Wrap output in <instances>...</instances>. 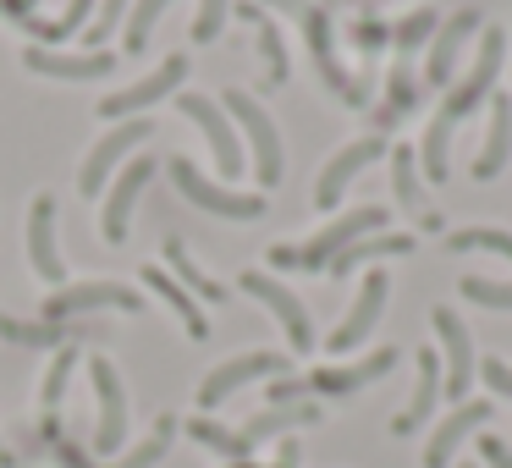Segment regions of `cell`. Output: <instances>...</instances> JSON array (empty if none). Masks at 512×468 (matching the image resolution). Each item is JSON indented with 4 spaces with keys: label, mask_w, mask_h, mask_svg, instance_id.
Masks as SVG:
<instances>
[{
    "label": "cell",
    "mask_w": 512,
    "mask_h": 468,
    "mask_svg": "<svg viewBox=\"0 0 512 468\" xmlns=\"http://www.w3.org/2000/svg\"><path fill=\"white\" fill-rule=\"evenodd\" d=\"M270 6H281V12H292V17H298V23H303V28H309V50H314V61H320L325 83H331V89L342 94L347 105H358V100H364V94H358L353 83L342 78V67H336V61H331V28H325V12H314L309 0H270Z\"/></svg>",
    "instance_id": "20"
},
{
    "label": "cell",
    "mask_w": 512,
    "mask_h": 468,
    "mask_svg": "<svg viewBox=\"0 0 512 468\" xmlns=\"http://www.w3.org/2000/svg\"><path fill=\"white\" fill-rule=\"evenodd\" d=\"M391 369H397V347H375V353L358 358V364H325V369H314L303 386L320 391V397H353V391H364L369 380L391 375Z\"/></svg>",
    "instance_id": "17"
},
{
    "label": "cell",
    "mask_w": 512,
    "mask_h": 468,
    "mask_svg": "<svg viewBox=\"0 0 512 468\" xmlns=\"http://www.w3.org/2000/svg\"><path fill=\"white\" fill-rule=\"evenodd\" d=\"M512 155V94H490V138L474 160V182H496Z\"/></svg>",
    "instance_id": "25"
},
{
    "label": "cell",
    "mask_w": 512,
    "mask_h": 468,
    "mask_svg": "<svg viewBox=\"0 0 512 468\" xmlns=\"http://www.w3.org/2000/svg\"><path fill=\"white\" fill-rule=\"evenodd\" d=\"M23 67L39 72V78H56V83H94V78H111L116 56L111 50H83V56H61V50L45 45H28L23 50Z\"/></svg>",
    "instance_id": "16"
},
{
    "label": "cell",
    "mask_w": 512,
    "mask_h": 468,
    "mask_svg": "<svg viewBox=\"0 0 512 468\" xmlns=\"http://www.w3.org/2000/svg\"><path fill=\"white\" fill-rule=\"evenodd\" d=\"M177 105H182V116L204 133V144H210V155H215V171H221L226 182L243 177V166H248L243 133H237V122L221 111V100H210V94H177Z\"/></svg>",
    "instance_id": "7"
},
{
    "label": "cell",
    "mask_w": 512,
    "mask_h": 468,
    "mask_svg": "<svg viewBox=\"0 0 512 468\" xmlns=\"http://www.w3.org/2000/svg\"><path fill=\"white\" fill-rule=\"evenodd\" d=\"M479 28H485V23H479V12H474V6H463V12H452L441 28H435V39H430V61H424V78H430L435 89H446V83H452V67H457V56H463V45L479 34Z\"/></svg>",
    "instance_id": "19"
},
{
    "label": "cell",
    "mask_w": 512,
    "mask_h": 468,
    "mask_svg": "<svg viewBox=\"0 0 512 468\" xmlns=\"http://www.w3.org/2000/svg\"><path fill=\"white\" fill-rule=\"evenodd\" d=\"M122 23H127V0H100V12H94V23L83 28V45H89V50H94V45H105V39H111Z\"/></svg>",
    "instance_id": "40"
},
{
    "label": "cell",
    "mask_w": 512,
    "mask_h": 468,
    "mask_svg": "<svg viewBox=\"0 0 512 468\" xmlns=\"http://www.w3.org/2000/svg\"><path fill=\"white\" fill-rule=\"evenodd\" d=\"M149 177H155V160H149V155L127 160V166L111 177V188H105V199H100V232H105V243H127L133 204H138V193L149 188Z\"/></svg>",
    "instance_id": "12"
},
{
    "label": "cell",
    "mask_w": 512,
    "mask_h": 468,
    "mask_svg": "<svg viewBox=\"0 0 512 468\" xmlns=\"http://www.w3.org/2000/svg\"><path fill=\"white\" fill-rule=\"evenodd\" d=\"M386 292H391V276H386V270H369L364 287H358V303L347 309V320L331 331V342H325V347H331V353H353V347L375 331L380 309H386Z\"/></svg>",
    "instance_id": "18"
},
{
    "label": "cell",
    "mask_w": 512,
    "mask_h": 468,
    "mask_svg": "<svg viewBox=\"0 0 512 468\" xmlns=\"http://www.w3.org/2000/svg\"><path fill=\"white\" fill-rule=\"evenodd\" d=\"M138 276H144V287H149V292H155V298H160V303H166V309H171V314H177V320H182V331H188V336H193V342H204V336H210V320H204V309H199V298H193V292H188V287H182V281H177V276H171V270H166V265H144V270H138Z\"/></svg>",
    "instance_id": "23"
},
{
    "label": "cell",
    "mask_w": 512,
    "mask_h": 468,
    "mask_svg": "<svg viewBox=\"0 0 512 468\" xmlns=\"http://www.w3.org/2000/svg\"><path fill=\"white\" fill-rule=\"evenodd\" d=\"M171 441H177V413H160L155 424H149V435L138 446H127L122 457H116V468H155L160 457L171 452Z\"/></svg>",
    "instance_id": "30"
},
{
    "label": "cell",
    "mask_w": 512,
    "mask_h": 468,
    "mask_svg": "<svg viewBox=\"0 0 512 468\" xmlns=\"http://www.w3.org/2000/svg\"><path fill=\"white\" fill-rule=\"evenodd\" d=\"M171 182L182 188L188 204H199L204 215H221V221H259V215H265V193H237V188H226V182H210L188 155L171 160Z\"/></svg>",
    "instance_id": "6"
},
{
    "label": "cell",
    "mask_w": 512,
    "mask_h": 468,
    "mask_svg": "<svg viewBox=\"0 0 512 468\" xmlns=\"http://www.w3.org/2000/svg\"><path fill=\"white\" fill-rule=\"evenodd\" d=\"M243 292H248V298H259V303H265V309L281 320L292 353H309V347H314V320H309V309H303V303L292 298V292L281 287L276 276H265V270H243Z\"/></svg>",
    "instance_id": "13"
},
{
    "label": "cell",
    "mask_w": 512,
    "mask_h": 468,
    "mask_svg": "<svg viewBox=\"0 0 512 468\" xmlns=\"http://www.w3.org/2000/svg\"><path fill=\"white\" fill-rule=\"evenodd\" d=\"M89 12H94V0H67L56 17H28V34L34 39H45V45H67L72 34H83L89 28Z\"/></svg>",
    "instance_id": "28"
},
{
    "label": "cell",
    "mask_w": 512,
    "mask_h": 468,
    "mask_svg": "<svg viewBox=\"0 0 512 468\" xmlns=\"http://www.w3.org/2000/svg\"><path fill=\"white\" fill-rule=\"evenodd\" d=\"M72 369H78V347H56V353H50V369L39 375V408H45V413H56V408H61Z\"/></svg>",
    "instance_id": "35"
},
{
    "label": "cell",
    "mask_w": 512,
    "mask_h": 468,
    "mask_svg": "<svg viewBox=\"0 0 512 468\" xmlns=\"http://www.w3.org/2000/svg\"><path fill=\"white\" fill-rule=\"evenodd\" d=\"M441 386H446V375H441V353H430V347H419V386H413V402L391 419V430L397 435H413L424 419L435 413V402H441Z\"/></svg>",
    "instance_id": "24"
},
{
    "label": "cell",
    "mask_w": 512,
    "mask_h": 468,
    "mask_svg": "<svg viewBox=\"0 0 512 468\" xmlns=\"http://www.w3.org/2000/svg\"><path fill=\"white\" fill-rule=\"evenodd\" d=\"M435 336H441V375H446V397H457V402H468V375L479 369V358H474V336H468V325L457 320L452 309H435Z\"/></svg>",
    "instance_id": "15"
},
{
    "label": "cell",
    "mask_w": 512,
    "mask_h": 468,
    "mask_svg": "<svg viewBox=\"0 0 512 468\" xmlns=\"http://www.w3.org/2000/svg\"><path fill=\"white\" fill-rule=\"evenodd\" d=\"M292 369V358L287 353H237V358H226V364H215L210 375H204V386H199V408L210 413V408H221L232 391H243L248 380H281Z\"/></svg>",
    "instance_id": "9"
},
{
    "label": "cell",
    "mask_w": 512,
    "mask_h": 468,
    "mask_svg": "<svg viewBox=\"0 0 512 468\" xmlns=\"http://www.w3.org/2000/svg\"><path fill=\"white\" fill-rule=\"evenodd\" d=\"M0 468H17V452H6V441H0Z\"/></svg>",
    "instance_id": "46"
},
{
    "label": "cell",
    "mask_w": 512,
    "mask_h": 468,
    "mask_svg": "<svg viewBox=\"0 0 512 468\" xmlns=\"http://www.w3.org/2000/svg\"><path fill=\"white\" fill-rule=\"evenodd\" d=\"M452 254H496L512 265V232H496V226H468V232H452L446 237Z\"/></svg>",
    "instance_id": "36"
},
{
    "label": "cell",
    "mask_w": 512,
    "mask_h": 468,
    "mask_svg": "<svg viewBox=\"0 0 512 468\" xmlns=\"http://www.w3.org/2000/svg\"><path fill=\"white\" fill-rule=\"evenodd\" d=\"M149 133H155L149 116H127V122H116L111 133H100V144H94L89 155H83V166H78V193L83 199H105L116 166H127V155H133Z\"/></svg>",
    "instance_id": "4"
},
{
    "label": "cell",
    "mask_w": 512,
    "mask_h": 468,
    "mask_svg": "<svg viewBox=\"0 0 512 468\" xmlns=\"http://www.w3.org/2000/svg\"><path fill=\"white\" fill-rule=\"evenodd\" d=\"M479 375H485V386L496 391V397H512V364L507 358H479Z\"/></svg>",
    "instance_id": "42"
},
{
    "label": "cell",
    "mask_w": 512,
    "mask_h": 468,
    "mask_svg": "<svg viewBox=\"0 0 512 468\" xmlns=\"http://www.w3.org/2000/svg\"><path fill=\"white\" fill-rule=\"evenodd\" d=\"M0 336L17 347H45V353H56V347H78L83 336H100V331H89L83 320H12V314H0Z\"/></svg>",
    "instance_id": "22"
},
{
    "label": "cell",
    "mask_w": 512,
    "mask_h": 468,
    "mask_svg": "<svg viewBox=\"0 0 512 468\" xmlns=\"http://www.w3.org/2000/svg\"><path fill=\"white\" fill-rule=\"evenodd\" d=\"M221 111L232 116L237 133H243L248 149H254V182H259V188H276L287 155H281V133H276V122H270V111L248 89H226L221 94Z\"/></svg>",
    "instance_id": "3"
},
{
    "label": "cell",
    "mask_w": 512,
    "mask_h": 468,
    "mask_svg": "<svg viewBox=\"0 0 512 468\" xmlns=\"http://www.w3.org/2000/svg\"><path fill=\"white\" fill-rule=\"evenodd\" d=\"M34 6H39V0H0V17H6V23H17V28H23L28 17H34Z\"/></svg>",
    "instance_id": "44"
},
{
    "label": "cell",
    "mask_w": 512,
    "mask_h": 468,
    "mask_svg": "<svg viewBox=\"0 0 512 468\" xmlns=\"http://www.w3.org/2000/svg\"><path fill=\"white\" fill-rule=\"evenodd\" d=\"M94 309H116V314H144V292L127 281H67L61 292H45L39 314L45 320H83Z\"/></svg>",
    "instance_id": "5"
},
{
    "label": "cell",
    "mask_w": 512,
    "mask_h": 468,
    "mask_svg": "<svg viewBox=\"0 0 512 468\" xmlns=\"http://www.w3.org/2000/svg\"><path fill=\"white\" fill-rule=\"evenodd\" d=\"M182 83H188V56H166L149 78H138L133 89H116L100 100V116L105 122H127V116H144L149 105H160L166 94H177Z\"/></svg>",
    "instance_id": "10"
},
{
    "label": "cell",
    "mask_w": 512,
    "mask_h": 468,
    "mask_svg": "<svg viewBox=\"0 0 512 468\" xmlns=\"http://www.w3.org/2000/svg\"><path fill=\"white\" fill-rule=\"evenodd\" d=\"M243 17L254 23V34H259V56H265V78L270 83H287V72H292V61H287V39H281V28L270 23L259 6H243Z\"/></svg>",
    "instance_id": "31"
},
{
    "label": "cell",
    "mask_w": 512,
    "mask_h": 468,
    "mask_svg": "<svg viewBox=\"0 0 512 468\" xmlns=\"http://www.w3.org/2000/svg\"><path fill=\"white\" fill-rule=\"evenodd\" d=\"M226 468H254V457H248V463H226Z\"/></svg>",
    "instance_id": "47"
},
{
    "label": "cell",
    "mask_w": 512,
    "mask_h": 468,
    "mask_svg": "<svg viewBox=\"0 0 512 468\" xmlns=\"http://www.w3.org/2000/svg\"><path fill=\"white\" fill-rule=\"evenodd\" d=\"M501 56H507V34H501L496 23H485L479 28V56H474V67H468V78L457 83V89H446V100L435 105L430 127H424V177L430 182H446V138H452V127L463 122V116H474L479 105L490 100Z\"/></svg>",
    "instance_id": "1"
},
{
    "label": "cell",
    "mask_w": 512,
    "mask_h": 468,
    "mask_svg": "<svg viewBox=\"0 0 512 468\" xmlns=\"http://www.w3.org/2000/svg\"><path fill=\"white\" fill-rule=\"evenodd\" d=\"M226 12H232V0H199V17H193V45H210V39H221Z\"/></svg>",
    "instance_id": "41"
},
{
    "label": "cell",
    "mask_w": 512,
    "mask_h": 468,
    "mask_svg": "<svg viewBox=\"0 0 512 468\" xmlns=\"http://www.w3.org/2000/svg\"><path fill=\"white\" fill-rule=\"evenodd\" d=\"M490 413H496L490 402H457V408L441 419V430L430 435V446H424V468H446V463H452V452L479 430V424H490Z\"/></svg>",
    "instance_id": "21"
},
{
    "label": "cell",
    "mask_w": 512,
    "mask_h": 468,
    "mask_svg": "<svg viewBox=\"0 0 512 468\" xmlns=\"http://www.w3.org/2000/svg\"><path fill=\"white\" fill-rule=\"evenodd\" d=\"M463 298H468V303H479V309H496V314H507V309H512V281L463 276Z\"/></svg>",
    "instance_id": "38"
},
{
    "label": "cell",
    "mask_w": 512,
    "mask_h": 468,
    "mask_svg": "<svg viewBox=\"0 0 512 468\" xmlns=\"http://www.w3.org/2000/svg\"><path fill=\"white\" fill-rule=\"evenodd\" d=\"M188 435H193L199 446H210V452L232 457V463H248V457H254V446L243 441V430H226V424H215V419H210V413L188 419Z\"/></svg>",
    "instance_id": "33"
},
{
    "label": "cell",
    "mask_w": 512,
    "mask_h": 468,
    "mask_svg": "<svg viewBox=\"0 0 512 468\" xmlns=\"http://www.w3.org/2000/svg\"><path fill=\"white\" fill-rule=\"evenodd\" d=\"M386 204H364V210H347V215H336L331 226H320V232L309 237L303 248H270V265H281V270H325L342 248H353L358 237H369V232H386Z\"/></svg>",
    "instance_id": "2"
},
{
    "label": "cell",
    "mask_w": 512,
    "mask_h": 468,
    "mask_svg": "<svg viewBox=\"0 0 512 468\" xmlns=\"http://www.w3.org/2000/svg\"><path fill=\"white\" fill-rule=\"evenodd\" d=\"M171 0H133V12H127L122 23V39H127V56H138V50H149V34H155V23L166 17Z\"/></svg>",
    "instance_id": "37"
},
{
    "label": "cell",
    "mask_w": 512,
    "mask_h": 468,
    "mask_svg": "<svg viewBox=\"0 0 512 468\" xmlns=\"http://www.w3.org/2000/svg\"><path fill=\"white\" fill-rule=\"evenodd\" d=\"M435 23H441V17H435V6H419V12H408L397 23V50L402 56H408V50H419L424 39H435Z\"/></svg>",
    "instance_id": "39"
},
{
    "label": "cell",
    "mask_w": 512,
    "mask_h": 468,
    "mask_svg": "<svg viewBox=\"0 0 512 468\" xmlns=\"http://www.w3.org/2000/svg\"><path fill=\"white\" fill-rule=\"evenodd\" d=\"M479 457H485L490 468H512V452H507V441H496V435H485V441H479Z\"/></svg>",
    "instance_id": "43"
},
{
    "label": "cell",
    "mask_w": 512,
    "mask_h": 468,
    "mask_svg": "<svg viewBox=\"0 0 512 468\" xmlns=\"http://www.w3.org/2000/svg\"><path fill=\"white\" fill-rule=\"evenodd\" d=\"M298 424H320V402H292V408H265V413H254V419L243 424V441L259 446V441H270V435L298 430Z\"/></svg>",
    "instance_id": "27"
},
{
    "label": "cell",
    "mask_w": 512,
    "mask_h": 468,
    "mask_svg": "<svg viewBox=\"0 0 512 468\" xmlns=\"http://www.w3.org/2000/svg\"><path fill=\"white\" fill-rule=\"evenodd\" d=\"M28 265L50 292L67 287V259L56 243V193H34V204H28Z\"/></svg>",
    "instance_id": "11"
},
{
    "label": "cell",
    "mask_w": 512,
    "mask_h": 468,
    "mask_svg": "<svg viewBox=\"0 0 512 468\" xmlns=\"http://www.w3.org/2000/svg\"><path fill=\"white\" fill-rule=\"evenodd\" d=\"M89 386H94V408H100V419H94V457H116L127 441V391L105 353L89 358Z\"/></svg>",
    "instance_id": "8"
},
{
    "label": "cell",
    "mask_w": 512,
    "mask_h": 468,
    "mask_svg": "<svg viewBox=\"0 0 512 468\" xmlns=\"http://www.w3.org/2000/svg\"><path fill=\"white\" fill-rule=\"evenodd\" d=\"M380 155H386V138H380V133H369V138H353L347 149H336V155L325 160L320 182H314V204H320V210H336V199L347 193V182H353L364 166H375Z\"/></svg>",
    "instance_id": "14"
},
{
    "label": "cell",
    "mask_w": 512,
    "mask_h": 468,
    "mask_svg": "<svg viewBox=\"0 0 512 468\" xmlns=\"http://www.w3.org/2000/svg\"><path fill=\"white\" fill-rule=\"evenodd\" d=\"M402 254H413L408 232H369V237H358L353 248H342L325 270H331V276H347V270H358L364 259H402Z\"/></svg>",
    "instance_id": "26"
},
{
    "label": "cell",
    "mask_w": 512,
    "mask_h": 468,
    "mask_svg": "<svg viewBox=\"0 0 512 468\" xmlns=\"http://www.w3.org/2000/svg\"><path fill=\"white\" fill-rule=\"evenodd\" d=\"M391 188H397V204L408 215H424V188H419V160H413L408 144L391 149Z\"/></svg>",
    "instance_id": "34"
},
{
    "label": "cell",
    "mask_w": 512,
    "mask_h": 468,
    "mask_svg": "<svg viewBox=\"0 0 512 468\" xmlns=\"http://www.w3.org/2000/svg\"><path fill=\"white\" fill-rule=\"evenodd\" d=\"M463 468H474V463H463Z\"/></svg>",
    "instance_id": "48"
},
{
    "label": "cell",
    "mask_w": 512,
    "mask_h": 468,
    "mask_svg": "<svg viewBox=\"0 0 512 468\" xmlns=\"http://www.w3.org/2000/svg\"><path fill=\"white\" fill-rule=\"evenodd\" d=\"M276 468H298V441H281V452H276Z\"/></svg>",
    "instance_id": "45"
},
{
    "label": "cell",
    "mask_w": 512,
    "mask_h": 468,
    "mask_svg": "<svg viewBox=\"0 0 512 468\" xmlns=\"http://www.w3.org/2000/svg\"><path fill=\"white\" fill-rule=\"evenodd\" d=\"M166 265H171V276H177L182 287L193 292V298H204V303H226V287L204 276V265H193V254L182 248V237H166Z\"/></svg>",
    "instance_id": "29"
},
{
    "label": "cell",
    "mask_w": 512,
    "mask_h": 468,
    "mask_svg": "<svg viewBox=\"0 0 512 468\" xmlns=\"http://www.w3.org/2000/svg\"><path fill=\"white\" fill-rule=\"evenodd\" d=\"M34 435H39V446H45V452L56 457V468H105L94 452H83L78 441H67V430H61V419H56V413H45Z\"/></svg>",
    "instance_id": "32"
}]
</instances>
